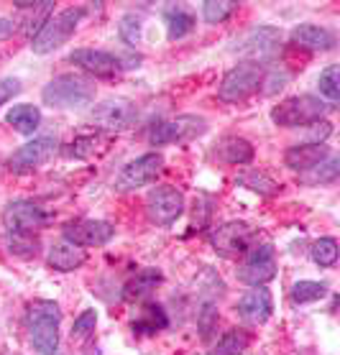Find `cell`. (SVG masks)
<instances>
[{
    "label": "cell",
    "instance_id": "6da1fadb",
    "mask_svg": "<svg viewBox=\"0 0 340 355\" xmlns=\"http://www.w3.org/2000/svg\"><path fill=\"white\" fill-rule=\"evenodd\" d=\"M26 322H28V338L33 350L39 355H57L59 347V322L62 309L51 299H33L26 307Z\"/></svg>",
    "mask_w": 340,
    "mask_h": 355
},
{
    "label": "cell",
    "instance_id": "7a4b0ae2",
    "mask_svg": "<svg viewBox=\"0 0 340 355\" xmlns=\"http://www.w3.org/2000/svg\"><path fill=\"white\" fill-rule=\"evenodd\" d=\"M41 100L54 110H82L95 100V85L82 74H59L44 85Z\"/></svg>",
    "mask_w": 340,
    "mask_h": 355
},
{
    "label": "cell",
    "instance_id": "3957f363",
    "mask_svg": "<svg viewBox=\"0 0 340 355\" xmlns=\"http://www.w3.org/2000/svg\"><path fill=\"white\" fill-rule=\"evenodd\" d=\"M82 16H85L82 6H72V8L59 10L57 16H49L46 24L41 26V31L31 39L33 54H51L59 46H65L77 31Z\"/></svg>",
    "mask_w": 340,
    "mask_h": 355
},
{
    "label": "cell",
    "instance_id": "277c9868",
    "mask_svg": "<svg viewBox=\"0 0 340 355\" xmlns=\"http://www.w3.org/2000/svg\"><path fill=\"white\" fill-rule=\"evenodd\" d=\"M330 110L328 103H323L315 95H294L282 100L271 110V121L282 128H305L317 121H325V113Z\"/></svg>",
    "mask_w": 340,
    "mask_h": 355
},
{
    "label": "cell",
    "instance_id": "5b68a950",
    "mask_svg": "<svg viewBox=\"0 0 340 355\" xmlns=\"http://www.w3.org/2000/svg\"><path fill=\"white\" fill-rule=\"evenodd\" d=\"M164 169V156L159 151H148V154L138 156L133 162H128L118 171L113 187L115 192H136L141 187L154 184L156 177L162 174Z\"/></svg>",
    "mask_w": 340,
    "mask_h": 355
},
{
    "label": "cell",
    "instance_id": "8992f818",
    "mask_svg": "<svg viewBox=\"0 0 340 355\" xmlns=\"http://www.w3.org/2000/svg\"><path fill=\"white\" fill-rule=\"evenodd\" d=\"M261 82H264V69L253 62H241L223 77L218 97L223 103H243L261 87Z\"/></svg>",
    "mask_w": 340,
    "mask_h": 355
},
{
    "label": "cell",
    "instance_id": "52a82bcc",
    "mask_svg": "<svg viewBox=\"0 0 340 355\" xmlns=\"http://www.w3.org/2000/svg\"><path fill=\"white\" fill-rule=\"evenodd\" d=\"M256 241V227L243 223V220H230L223 223L210 233L212 248L218 250L223 259H233V256H246L253 248Z\"/></svg>",
    "mask_w": 340,
    "mask_h": 355
},
{
    "label": "cell",
    "instance_id": "ba28073f",
    "mask_svg": "<svg viewBox=\"0 0 340 355\" xmlns=\"http://www.w3.org/2000/svg\"><path fill=\"white\" fill-rule=\"evenodd\" d=\"M207 130V121L203 115H177L171 121L156 123L151 133H148V141L151 146H169V144H187V141H194L200 138Z\"/></svg>",
    "mask_w": 340,
    "mask_h": 355
},
{
    "label": "cell",
    "instance_id": "9c48e42d",
    "mask_svg": "<svg viewBox=\"0 0 340 355\" xmlns=\"http://www.w3.org/2000/svg\"><path fill=\"white\" fill-rule=\"evenodd\" d=\"M276 276V253L271 243L253 245L238 266V282L248 286H266Z\"/></svg>",
    "mask_w": 340,
    "mask_h": 355
},
{
    "label": "cell",
    "instance_id": "30bf717a",
    "mask_svg": "<svg viewBox=\"0 0 340 355\" xmlns=\"http://www.w3.org/2000/svg\"><path fill=\"white\" fill-rule=\"evenodd\" d=\"M185 212V194L177 187L159 184L146 197V215L154 225H171Z\"/></svg>",
    "mask_w": 340,
    "mask_h": 355
},
{
    "label": "cell",
    "instance_id": "8fae6325",
    "mask_svg": "<svg viewBox=\"0 0 340 355\" xmlns=\"http://www.w3.org/2000/svg\"><path fill=\"white\" fill-rule=\"evenodd\" d=\"M49 223V212L28 200H16L6 205L3 225L10 235H33Z\"/></svg>",
    "mask_w": 340,
    "mask_h": 355
},
{
    "label": "cell",
    "instance_id": "7c38bea8",
    "mask_svg": "<svg viewBox=\"0 0 340 355\" xmlns=\"http://www.w3.org/2000/svg\"><path fill=\"white\" fill-rule=\"evenodd\" d=\"M57 151H59L57 138H51V136L33 138V141L21 146L18 151H13V156L8 159V169L13 171V174H31V171H36L39 166H44L49 159H54Z\"/></svg>",
    "mask_w": 340,
    "mask_h": 355
},
{
    "label": "cell",
    "instance_id": "4fadbf2b",
    "mask_svg": "<svg viewBox=\"0 0 340 355\" xmlns=\"http://www.w3.org/2000/svg\"><path fill=\"white\" fill-rule=\"evenodd\" d=\"M65 241L80 248H100L115 238V227L105 220H74L65 225Z\"/></svg>",
    "mask_w": 340,
    "mask_h": 355
},
{
    "label": "cell",
    "instance_id": "5bb4252c",
    "mask_svg": "<svg viewBox=\"0 0 340 355\" xmlns=\"http://www.w3.org/2000/svg\"><path fill=\"white\" fill-rule=\"evenodd\" d=\"M279 49H282V31L274 26H261L246 36V41L241 44V54L248 57V62L261 67V62L274 59L279 54Z\"/></svg>",
    "mask_w": 340,
    "mask_h": 355
},
{
    "label": "cell",
    "instance_id": "9a60e30c",
    "mask_svg": "<svg viewBox=\"0 0 340 355\" xmlns=\"http://www.w3.org/2000/svg\"><path fill=\"white\" fill-rule=\"evenodd\" d=\"M133 118H136V107H133V103L123 100V97H110V100L100 103L92 110V121L108 133L126 130L133 123Z\"/></svg>",
    "mask_w": 340,
    "mask_h": 355
},
{
    "label": "cell",
    "instance_id": "2e32d148",
    "mask_svg": "<svg viewBox=\"0 0 340 355\" xmlns=\"http://www.w3.org/2000/svg\"><path fill=\"white\" fill-rule=\"evenodd\" d=\"M69 62L77 64L80 69H85V72L95 74V77H115L123 69L121 59L115 57V54L103 51V49H90V46L74 49L72 54H69Z\"/></svg>",
    "mask_w": 340,
    "mask_h": 355
},
{
    "label": "cell",
    "instance_id": "e0dca14e",
    "mask_svg": "<svg viewBox=\"0 0 340 355\" xmlns=\"http://www.w3.org/2000/svg\"><path fill=\"white\" fill-rule=\"evenodd\" d=\"M238 315L241 320L251 324H264L274 312V302H271V291L266 286H253L251 291H246L238 299Z\"/></svg>",
    "mask_w": 340,
    "mask_h": 355
},
{
    "label": "cell",
    "instance_id": "ac0fdd59",
    "mask_svg": "<svg viewBox=\"0 0 340 355\" xmlns=\"http://www.w3.org/2000/svg\"><path fill=\"white\" fill-rule=\"evenodd\" d=\"M330 159V148L325 144H302V146H291L289 151L284 154V164L289 166L291 171H309L315 169L317 164H323Z\"/></svg>",
    "mask_w": 340,
    "mask_h": 355
},
{
    "label": "cell",
    "instance_id": "d6986e66",
    "mask_svg": "<svg viewBox=\"0 0 340 355\" xmlns=\"http://www.w3.org/2000/svg\"><path fill=\"white\" fill-rule=\"evenodd\" d=\"M85 259H87L85 250L69 241L54 243V245L49 248V256H46L49 266L54 268V271H59V274H69L74 268H80L82 263H85Z\"/></svg>",
    "mask_w": 340,
    "mask_h": 355
},
{
    "label": "cell",
    "instance_id": "ffe728a7",
    "mask_svg": "<svg viewBox=\"0 0 340 355\" xmlns=\"http://www.w3.org/2000/svg\"><path fill=\"white\" fill-rule=\"evenodd\" d=\"M291 41L300 44L302 49H309V51H330L335 46V36L330 28L315 24H300L291 31Z\"/></svg>",
    "mask_w": 340,
    "mask_h": 355
},
{
    "label": "cell",
    "instance_id": "44dd1931",
    "mask_svg": "<svg viewBox=\"0 0 340 355\" xmlns=\"http://www.w3.org/2000/svg\"><path fill=\"white\" fill-rule=\"evenodd\" d=\"M215 156L226 164H248L253 162V146L246 138L228 136L215 146Z\"/></svg>",
    "mask_w": 340,
    "mask_h": 355
},
{
    "label": "cell",
    "instance_id": "7402d4cb",
    "mask_svg": "<svg viewBox=\"0 0 340 355\" xmlns=\"http://www.w3.org/2000/svg\"><path fill=\"white\" fill-rule=\"evenodd\" d=\"M167 324H169V320H167V312H164L162 304L148 302V304H144L141 315L133 320L130 330L136 332V335H156V332L164 330Z\"/></svg>",
    "mask_w": 340,
    "mask_h": 355
},
{
    "label": "cell",
    "instance_id": "603a6c76",
    "mask_svg": "<svg viewBox=\"0 0 340 355\" xmlns=\"http://www.w3.org/2000/svg\"><path fill=\"white\" fill-rule=\"evenodd\" d=\"M164 282L162 271H156V268H146L141 274H136L126 284V289H123V297L128 299V302H138V299L148 297L151 291Z\"/></svg>",
    "mask_w": 340,
    "mask_h": 355
},
{
    "label": "cell",
    "instance_id": "cb8c5ba5",
    "mask_svg": "<svg viewBox=\"0 0 340 355\" xmlns=\"http://www.w3.org/2000/svg\"><path fill=\"white\" fill-rule=\"evenodd\" d=\"M6 121H8L10 125L18 130V133H24V136H31L33 130L39 128L41 110L36 105H28V103H24V105H13L8 110V115H6Z\"/></svg>",
    "mask_w": 340,
    "mask_h": 355
},
{
    "label": "cell",
    "instance_id": "d4e9b609",
    "mask_svg": "<svg viewBox=\"0 0 340 355\" xmlns=\"http://www.w3.org/2000/svg\"><path fill=\"white\" fill-rule=\"evenodd\" d=\"M108 146H110V136H105V133H92V136L74 138L65 151L67 156H74V159H87V156L103 154Z\"/></svg>",
    "mask_w": 340,
    "mask_h": 355
},
{
    "label": "cell",
    "instance_id": "484cf974",
    "mask_svg": "<svg viewBox=\"0 0 340 355\" xmlns=\"http://www.w3.org/2000/svg\"><path fill=\"white\" fill-rule=\"evenodd\" d=\"M167 18V28H169V39H182L194 28V13L185 6H167L164 10Z\"/></svg>",
    "mask_w": 340,
    "mask_h": 355
},
{
    "label": "cell",
    "instance_id": "4316f807",
    "mask_svg": "<svg viewBox=\"0 0 340 355\" xmlns=\"http://www.w3.org/2000/svg\"><path fill=\"white\" fill-rule=\"evenodd\" d=\"M340 174V162L335 159V156H330L328 162L317 164L315 169L309 171H302L300 177V184H307V187H317V184H330V182H335Z\"/></svg>",
    "mask_w": 340,
    "mask_h": 355
},
{
    "label": "cell",
    "instance_id": "83f0119b",
    "mask_svg": "<svg viewBox=\"0 0 340 355\" xmlns=\"http://www.w3.org/2000/svg\"><path fill=\"white\" fill-rule=\"evenodd\" d=\"M248 345H251V335L246 330H228L226 335L215 343L210 355H241Z\"/></svg>",
    "mask_w": 340,
    "mask_h": 355
},
{
    "label": "cell",
    "instance_id": "f1b7e54d",
    "mask_svg": "<svg viewBox=\"0 0 340 355\" xmlns=\"http://www.w3.org/2000/svg\"><path fill=\"white\" fill-rule=\"evenodd\" d=\"M235 182H238L241 187H246V189L256 192V194H266V197L269 194L279 192V182H274L266 171H243V174L235 177Z\"/></svg>",
    "mask_w": 340,
    "mask_h": 355
},
{
    "label": "cell",
    "instance_id": "f546056e",
    "mask_svg": "<svg viewBox=\"0 0 340 355\" xmlns=\"http://www.w3.org/2000/svg\"><path fill=\"white\" fill-rule=\"evenodd\" d=\"M312 261H315L320 268H330L338 263V241L335 238H320V241L312 243Z\"/></svg>",
    "mask_w": 340,
    "mask_h": 355
},
{
    "label": "cell",
    "instance_id": "4dcf8cb0",
    "mask_svg": "<svg viewBox=\"0 0 340 355\" xmlns=\"http://www.w3.org/2000/svg\"><path fill=\"white\" fill-rule=\"evenodd\" d=\"M291 302L294 304H307V302H317L328 294V284L325 282H297L291 286Z\"/></svg>",
    "mask_w": 340,
    "mask_h": 355
},
{
    "label": "cell",
    "instance_id": "1f68e13d",
    "mask_svg": "<svg viewBox=\"0 0 340 355\" xmlns=\"http://www.w3.org/2000/svg\"><path fill=\"white\" fill-rule=\"evenodd\" d=\"M317 87H320V95L328 97L330 103H338L340 100V67L330 64L325 67L320 80H317Z\"/></svg>",
    "mask_w": 340,
    "mask_h": 355
},
{
    "label": "cell",
    "instance_id": "d6a6232c",
    "mask_svg": "<svg viewBox=\"0 0 340 355\" xmlns=\"http://www.w3.org/2000/svg\"><path fill=\"white\" fill-rule=\"evenodd\" d=\"M235 8H238V3H233V0H205L203 16L207 24H220L228 16H233Z\"/></svg>",
    "mask_w": 340,
    "mask_h": 355
},
{
    "label": "cell",
    "instance_id": "836d02e7",
    "mask_svg": "<svg viewBox=\"0 0 340 355\" xmlns=\"http://www.w3.org/2000/svg\"><path fill=\"white\" fill-rule=\"evenodd\" d=\"M97 327V312L95 309H85L72 324V343H85L95 335Z\"/></svg>",
    "mask_w": 340,
    "mask_h": 355
},
{
    "label": "cell",
    "instance_id": "e575fe53",
    "mask_svg": "<svg viewBox=\"0 0 340 355\" xmlns=\"http://www.w3.org/2000/svg\"><path fill=\"white\" fill-rule=\"evenodd\" d=\"M215 327H218V307H215V302H205L200 307V315H197V330H200L203 340H210Z\"/></svg>",
    "mask_w": 340,
    "mask_h": 355
},
{
    "label": "cell",
    "instance_id": "d590c367",
    "mask_svg": "<svg viewBox=\"0 0 340 355\" xmlns=\"http://www.w3.org/2000/svg\"><path fill=\"white\" fill-rule=\"evenodd\" d=\"M118 33H121V39L128 44V46H136L138 39H141V18H136L133 13H128V16L121 18V28H118Z\"/></svg>",
    "mask_w": 340,
    "mask_h": 355
},
{
    "label": "cell",
    "instance_id": "8d00e7d4",
    "mask_svg": "<svg viewBox=\"0 0 340 355\" xmlns=\"http://www.w3.org/2000/svg\"><path fill=\"white\" fill-rule=\"evenodd\" d=\"M307 133H305V144H325L328 138H330L332 133V125L328 121H317L312 123V125H307Z\"/></svg>",
    "mask_w": 340,
    "mask_h": 355
},
{
    "label": "cell",
    "instance_id": "74e56055",
    "mask_svg": "<svg viewBox=\"0 0 340 355\" xmlns=\"http://www.w3.org/2000/svg\"><path fill=\"white\" fill-rule=\"evenodd\" d=\"M8 248L18 256H33V250H36V241H33L31 235H10L8 233Z\"/></svg>",
    "mask_w": 340,
    "mask_h": 355
},
{
    "label": "cell",
    "instance_id": "f35d334b",
    "mask_svg": "<svg viewBox=\"0 0 340 355\" xmlns=\"http://www.w3.org/2000/svg\"><path fill=\"white\" fill-rule=\"evenodd\" d=\"M21 80L18 77H3L0 80V105H6L10 97H16L18 92H21Z\"/></svg>",
    "mask_w": 340,
    "mask_h": 355
},
{
    "label": "cell",
    "instance_id": "ab89813d",
    "mask_svg": "<svg viewBox=\"0 0 340 355\" xmlns=\"http://www.w3.org/2000/svg\"><path fill=\"white\" fill-rule=\"evenodd\" d=\"M13 33H16V24L8 21V18H0V44H3V41H8Z\"/></svg>",
    "mask_w": 340,
    "mask_h": 355
},
{
    "label": "cell",
    "instance_id": "60d3db41",
    "mask_svg": "<svg viewBox=\"0 0 340 355\" xmlns=\"http://www.w3.org/2000/svg\"><path fill=\"white\" fill-rule=\"evenodd\" d=\"M95 355H97V353H95Z\"/></svg>",
    "mask_w": 340,
    "mask_h": 355
}]
</instances>
